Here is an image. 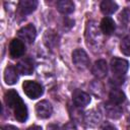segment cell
<instances>
[{
	"mask_svg": "<svg viewBox=\"0 0 130 130\" xmlns=\"http://www.w3.org/2000/svg\"><path fill=\"white\" fill-rule=\"evenodd\" d=\"M38 7V1L36 0H21L18 3V9L19 12L22 15H27L30 14L36 10Z\"/></svg>",
	"mask_w": 130,
	"mask_h": 130,
	"instance_id": "cell-13",
	"label": "cell"
},
{
	"mask_svg": "<svg viewBox=\"0 0 130 130\" xmlns=\"http://www.w3.org/2000/svg\"><path fill=\"white\" fill-rule=\"evenodd\" d=\"M117 9H118L117 3L112 1V0H104L101 3V10L106 15H110V14L115 13L117 11Z\"/></svg>",
	"mask_w": 130,
	"mask_h": 130,
	"instance_id": "cell-18",
	"label": "cell"
},
{
	"mask_svg": "<svg viewBox=\"0 0 130 130\" xmlns=\"http://www.w3.org/2000/svg\"><path fill=\"white\" fill-rule=\"evenodd\" d=\"M4 102L7 107L13 110L14 117L18 122L23 123L26 121L27 116H28L27 108L25 104L23 103V101L21 100V98L19 96V94L14 89H10L6 91L4 95Z\"/></svg>",
	"mask_w": 130,
	"mask_h": 130,
	"instance_id": "cell-1",
	"label": "cell"
},
{
	"mask_svg": "<svg viewBox=\"0 0 130 130\" xmlns=\"http://www.w3.org/2000/svg\"><path fill=\"white\" fill-rule=\"evenodd\" d=\"M25 52L24 43L19 39H13L9 45V54L12 58H19Z\"/></svg>",
	"mask_w": 130,
	"mask_h": 130,
	"instance_id": "cell-7",
	"label": "cell"
},
{
	"mask_svg": "<svg viewBox=\"0 0 130 130\" xmlns=\"http://www.w3.org/2000/svg\"><path fill=\"white\" fill-rule=\"evenodd\" d=\"M44 40H45V43L48 47H55L57 44H58V36L54 32V31H51V30H48L46 31L45 34V37H44Z\"/></svg>",
	"mask_w": 130,
	"mask_h": 130,
	"instance_id": "cell-20",
	"label": "cell"
},
{
	"mask_svg": "<svg viewBox=\"0 0 130 130\" xmlns=\"http://www.w3.org/2000/svg\"><path fill=\"white\" fill-rule=\"evenodd\" d=\"M53 108L48 101H41L36 105V114L41 119H47L52 115Z\"/></svg>",
	"mask_w": 130,
	"mask_h": 130,
	"instance_id": "cell-8",
	"label": "cell"
},
{
	"mask_svg": "<svg viewBox=\"0 0 130 130\" xmlns=\"http://www.w3.org/2000/svg\"><path fill=\"white\" fill-rule=\"evenodd\" d=\"M22 89L24 93L31 100H36L43 94L42 85L32 80H25L22 83Z\"/></svg>",
	"mask_w": 130,
	"mask_h": 130,
	"instance_id": "cell-3",
	"label": "cell"
},
{
	"mask_svg": "<svg viewBox=\"0 0 130 130\" xmlns=\"http://www.w3.org/2000/svg\"><path fill=\"white\" fill-rule=\"evenodd\" d=\"M128 68H129V63L125 59L115 57L111 60V69L113 74L117 78H122V76H124L128 71Z\"/></svg>",
	"mask_w": 130,
	"mask_h": 130,
	"instance_id": "cell-4",
	"label": "cell"
},
{
	"mask_svg": "<svg viewBox=\"0 0 130 130\" xmlns=\"http://www.w3.org/2000/svg\"><path fill=\"white\" fill-rule=\"evenodd\" d=\"M18 80V71L16 67L7 66L4 70V81L8 85L15 84Z\"/></svg>",
	"mask_w": 130,
	"mask_h": 130,
	"instance_id": "cell-14",
	"label": "cell"
},
{
	"mask_svg": "<svg viewBox=\"0 0 130 130\" xmlns=\"http://www.w3.org/2000/svg\"><path fill=\"white\" fill-rule=\"evenodd\" d=\"M73 103L77 108H84L90 103V95L82 90L76 89L72 95Z\"/></svg>",
	"mask_w": 130,
	"mask_h": 130,
	"instance_id": "cell-9",
	"label": "cell"
},
{
	"mask_svg": "<svg viewBox=\"0 0 130 130\" xmlns=\"http://www.w3.org/2000/svg\"><path fill=\"white\" fill-rule=\"evenodd\" d=\"M2 130H18V128H16V127L13 126V125H5V126L2 128Z\"/></svg>",
	"mask_w": 130,
	"mask_h": 130,
	"instance_id": "cell-23",
	"label": "cell"
},
{
	"mask_svg": "<svg viewBox=\"0 0 130 130\" xmlns=\"http://www.w3.org/2000/svg\"><path fill=\"white\" fill-rule=\"evenodd\" d=\"M16 69H17L18 73H20L22 75H30L34 72V62L28 57L23 58L17 63Z\"/></svg>",
	"mask_w": 130,
	"mask_h": 130,
	"instance_id": "cell-10",
	"label": "cell"
},
{
	"mask_svg": "<svg viewBox=\"0 0 130 130\" xmlns=\"http://www.w3.org/2000/svg\"><path fill=\"white\" fill-rule=\"evenodd\" d=\"M85 40L86 45L92 50V51H99L101 50L104 39H103V32L101 28L98 26V24L90 20L87 22L85 27Z\"/></svg>",
	"mask_w": 130,
	"mask_h": 130,
	"instance_id": "cell-2",
	"label": "cell"
},
{
	"mask_svg": "<svg viewBox=\"0 0 130 130\" xmlns=\"http://www.w3.org/2000/svg\"><path fill=\"white\" fill-rule=\"evenodd\" d=\"M57 9L62 14H70L74 11V3L70 0H60L57 2Z\"/></svg>",
	"mask_w": 130,
	"mask_h": 130,
	"instance_id": "cell-16",
	"label": "cell"
},
{
	"mask_svg": "<svg viewBox=\"0 0 130 130\" xmlns=\"http://www.w3.org/2000/svg\"><path fill=\"white\" fill-rule=\"evenodd\" d=\"M17 36L22 42L27 43V44H31V43H34L36 36H37L36 27L32 24H27L25 26H22L17 31Z\"/></svg>",
	"mask_w": 130,
	"mask_h": 130,
	"instance_id": "cell-6",
	"label": "cell"
},
{
	"mask_svg": "<svg viewBox=\"0 0 130 130\" xmlns=\"http://www.w3.org/2000/svg\"><path fill=\"white\" fill-rule=\"evenodd\" d=\"M72 61L74 65L80 70H84L89 66V58L85 51L82 49H76L73 51Z\"/></svg>",
	"mask_w": 130,
	"mask_h": 130,
	"instance_id": "cell-5",
	"label": "cell"
},
{
	"mask_svg": "<svg viewBox=\"0 0 130 130\" xmlns=\"http://www.w3.org/2000/svg\"><path fill=\"white\" fill-rule=\"evenodd\" d=\"M91 72L92 74L96 77V78H104L107 76L108 73V65L107 62L103 59L98 60L94 62L92 68H91Z\"/></svg>",
	"mask_w": 130,
	"mask_h": 130,
	"instance_id": "cell-12",
	"label": "cell"
},
{
	"mask_svg": "<svg viewBox=\"0 0 130 130\" xmlns=\"http://www.w3.org/2000/svg\"><path fill=\"white\" fill-rule=\"evenodd\" d=\"M116 28V24H115V21L111 18V17H104L101 21V30L104 35H111L114 32Z\"/></svg>",
	"mask_w": 130,
	"mask_h": 130,
	"instance_id": "cell-15",
	"label": "cell"
},
{
	"mask_svg": "<svg viewBox=\"0 0 130 130\" xmlns=\"http://www.w3.org/2000/svg\"><path fill=\"white\" fill-rule=\"evenodd\" d=\"M27 130H42V128H41L40 126L34 125V126H30L29 128H27Z\"/></svg>",
	"mask_w": 130,
	"mask_h": 130,
	"instance_id": "cell-24",
	"label": "cell"
},
{
	"mask_svg": "<svg viewBox=\"0 0 130 130\" xmlns=\"http://www.w3.org/2000/svg\"><path fill=\"white\" fill-rule=\"evenodd\" d=\"M101 130H117V128L112 125V124H109V123H106L103 125V127L101 128Z\"/></svg>",
	"mask_w": 130,
	"mask_h": 130,
	"instance_id": "cell-22",
	"label": "cell"
},
{
	"mask_svg": "<svg viewBox=\"0 0 130 130\" xmlns=\"http://www.w3.org/2000/svg\"><path fill=\"white\" fill-rule=\"evenodd\" d=\"M120 50L124 55L130 56V37H125L124 39H122L120 44Z\"/></svg>",
	"mask_w": 130,
	"mask_h": 130,
	"instance_id": "cell-21",
	"label": "cell"
},
{
	"mask_svg": "<svg viewBox=\"0 0 130 130\" xmlns=\"http://www.w3.org/2000/svg\"><path fill=\"white\" fill-rule=\"evenodd\" d=\"M109 98H110V102H112L116 105H121L126 100L125 93L119 88H113L109 93Z\"/></svg>",
	"mask_w": 130,
	"mask_h": 130,
	"instance_id": "cell-17",
	"label": "cell"
},
{
	"mask_svg": "<svg viewBox=\"0 0 130 130\" xmlns=\"http://www.w3.org/2000/svg\"><path fill=\"white\" fill-rule=\"evenodd\" d=\"M105 113L109 118L112 119H119L122 116V109L120 105H116L112 102H107L104 105Z\"/></svg>",
	"mask_w": 130,
	"mask_h": 130,
	"instance_id": "cell-11",
	"label": "cell"
},
{
	"mask_svg": "<svg viewBox=\"0 0 130 130\" xmlns=\"http://www.w3.org/2000/svg\"><path fill=\"white\" fill-rule=\"evenodd\" d=\"M84 120L87 123V125H89V126H95L101 121V115H100L99 112H96L94 110H91V111H88L84 115Z\"/></svg>",
	"mask_w": 130,
	"mask_h": 130,
	"instance_id": "cell-19",
	"label": "cell"
}]
</instances>
